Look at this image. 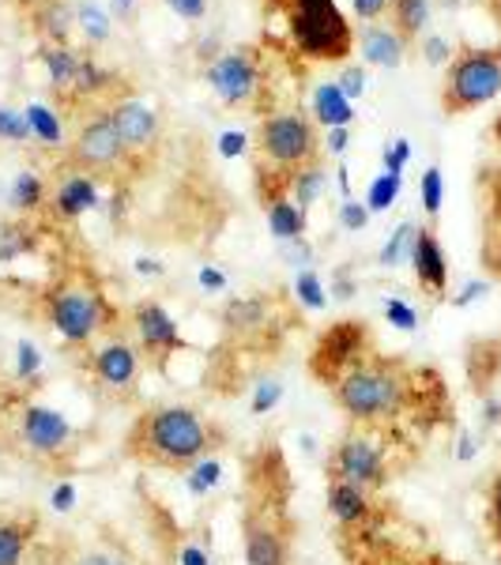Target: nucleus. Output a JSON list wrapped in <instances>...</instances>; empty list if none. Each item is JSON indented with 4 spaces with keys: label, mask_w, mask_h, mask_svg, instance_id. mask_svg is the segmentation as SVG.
I'll return each mask as SVG.
<instances>
[{
    "label": "nucleus",
    "mask_w": 501,
    "mask_h": 565,
    "mask_svg": "<svg viewBox=\"0 0 501 565\" xmlns=\"http://www.w3.org/2000/svg\"><path fill=\"white\" fill-rule=\"evenodd\" d=\"M223 445L215 423H207L204 415L193 407H151L132 423L129 437H125V452L136 463L148 468H167V471H189L196 463H204L212 452Z\"/></svg>",
    "instance_id": "f257e3e1"
},
{
    "label": "nucleus",
    "mask_w": 501,
    "mask_h": 565,
    "mask_svg": "<svg viewBox=\"0 0 501 565\" xmlns=\"http://www.w3.org/2000/svg\"><path fill=\"white\" fill-rule=\"evenodd\" d=\"M412 392L415 385L404 362L370 351L366 359L354 362L348 373H340V381L332 385V399L351 423L381 426L407 412Z\"/></svg>",
    "instance_id": "f03ea898"
},
{
    "label": "nucleus",
    "mask_w": 501,
    "mask_h": 565,
    "mask_svg": "<svg viewBox=\"0 0 501 565\" xmlns=\"http://www.w3.org/2000/svg\"><path fill=\"white\" fill-rule=\"evenodd\" d=\"M287 31L306 61H348L354 31L335 8V0H284Z\"/></svg>",
    "instance_id": "7ed1b4c3"
},
{
    "label": "nucleus",
    "mask_w": 501,
    "mask_h": 565,
    "mask_svg": "<svg viewBox=\"0 0 501 565\" xmlns=\"http://www.w3.org/2000/svg\"><path fill=\"white\" fill-rule=\"evenodd\" d=\"M501 95V45H468L445 68L441 109L449 117L494 103Z\"/></svg>",
    "instance_id": "20e7f679"
},
{
    "label": "nucleus",
    "mask_w": 501,
    "mask_h": 565,
    "mask_svg": "<svg viewBox=\"0 0 501 565\" xmlns=\"http://www.w3.org/2000/svg\"><path fill=\"white\" fill-rule=\"evenodd\" d=\"M257 151H260V162L271 167V174L290 178L295 170L321 159V136H317V125L309 121L306 114L287 109V114H271L260 121Z\"/></svg>",
    "instance_id": "39448f33"
},
{
    "label": "nucleus",
    "mask_w": 501,
    "mask_h": 565,
    "mask_svg": "<svg viewBox=\"0 0 501 565\" xmlns=\"http://www.w3.org/2000/svg\"><path fill=\"white\" fill-rule=\"evenodd\" d=\"M45 317L72 348H87L106 328V298L84 279H65L45 295Z\"/></svg>",
    "instance_id": "423d86ee"
},
{
    "label": "nucleus",
    "mask_w": 501,
    "mask_h": 565,
    "mask_svg": "<svg viewBox=\"0 0 501 565\" xmlns=\"http://www.w3.org/2000/svg\"><path fill=\"white\" fill-rule=\"evenodd\" d=\"M328 479L354 482L362 490H381L393 479V460H388V445L373 434V426H359V430L343 434L340 445L328 457Z\"/></svg>",
    "instance_id": "0eeeda50"
},
{
    "label": "nucleus",
    "mask_w": 501,
    "mask_h": 565,
    "mask_svg": "<svg viewBox=\"0 0 501 565\" xmlns=\"http://www.w3.org/2000/svg\"><path fill=\"white\" fill-rule=\"evenodd\" d=\"M373 351L370 343V328L362 321H335L328 324L317 340L313 354H309V373H313L321 385L332 388L340 381V373H348L354 362L366 359Z\"/></svg>",
    "instance_id": "6e6552de"
},
{
    "label": "nucleus",
    "mask_w": 501,
    "mask_h": 565,
    "mask_svg": "<svg viewBox=\"0 0 501 565\" xmlns=\"http://www.w3.org/2000/svg\"><path fill=\"white\" fill-rule=\"evenodd\" d=\"M242 546L249 565H290V524L279 505H253L242 521Z\"/></svg>",
    "instance_id": "1a4fd4ad"
},
{
    "label": "nucleus",
    "mask_w": 501,
    "mask_h": 565,
    "mask_svg": "<svg viewBox=\"0 0 501 565\" xmlns=\"http://www.w3.org/2000/svg\"><path fill=\"white\" fill-rule=\"evenodd\" d=\"M68 162L79 170V174H90V178L114 174L117 167L129 162L125 143H121V136H117L114 121H109V114L95 117V121H87L84 129L76 132V140L68 143Z\"/></svg>",
    "instance_id": "9d476101"
},
{
    "label": "nucleus",
    "mask_w": 501,
    "mask_h": 565,
    "mask_svg": "<svg viewBox=\"0 0 501 565\" xmlns=\"http://www.w3.org/2000/svg\"><path fill=\"white\" fill-rule=\"evenodd\" d=\"M207 87H212V95L218 103L231 106V109L253 106L264 87L257 53L231 50V53H223V57H215L212 65H207Z\"/></svg>",
    "instance_id": "9b49d317"
},
{
    "label": "nucleus",
    "mask_w": 501,
    "mask_h": 565,
    "mask_svg": "<svg viewBox=\"0 0 501 565\" xmlns=\"http://www.w3.org/2000/svg\"><path fill=\"white\" fill-rule=\"evenodd\" d=\"M45 565H148V562H143L121 535L65 532V540H57L50 546Z\"/></svg>",
    "instance_id": "f8f14e48"
},
{
    "label": "nucleus",
    "mask_w": 501,
    "mask_h": 565,
    "mask_svg": "<svg viewBox=\"0 0 501 565\" xmlns=\"http://www.w3.org/2000/svg\"><path fill=\"white\" fill-rule=\"evenodd\" d=\"M15 426H20V441L31 457L50 460V457L68 452V445H72L68 418L45 404H23L20 415H15Z\"/></svg>",
    "instance_id": "ddd939ff"
},
{
    "label": "nucleus",
    "mask_w": 501,
    "mask_h": 565,
    "mask_svg": "<svg viewBox=\"0 0 501 565\" xmlns=\"http://www.w3.org/2000/svg\"><path fill=\"white\" fill-rule=\"evenodd\" d=\"M90 373L106 392L129 396L143 373V354L125 340H106L103 348L90 351Z\"/></svg>",
    "instance_id": "4468645a"
},
{
    "label": "nucleus",
    "mask_w": 501,
    "mask_h": 565,
    "mask_svg": "<svg viewBox=\"0 0 501 565\" xmlns=\"http://www.w3.org/2000/svg\"><path fill=\"white\" fill-rule=\"evenodd\" d=\"M324 501H328V513H332V521L340 524L348 535L373 532L377 521H381V509H377V501H373V494H370V490H362V487H354V482L328 479Z\"/></svg>",
    "instance_id": "2eb2a0df"
},
{
    "label": "nucleus",
    "mask_w": 501,
    "mask_h": 565,
    "mask_svg": "<svg viewBox=\"0 0 501 565\" xmlns=\"http://www.w3.org/2000/svg\"><path fill=\"white\" fill-rule=\"evenodd\" d=\"M132 328H136V340H140V354L148 362H154V366H162L170 354L181 351L178 321L159 302H136Z\"/></svg>",
    "instance_id": "dca6fc26"
},
{
    "label": "nucleus",
    "mask_w": 501,
    "mask_h": 565,
    "mask_svg": "<svg viewBox=\"0 0 501 565\" xmlns=\"http://www.w3.org/2000/svg\"><path fill=\"white\" fill-rule=\"evenodd\" d=\"M109 121H114L117 136H121L129 159H143L159 143V114H154V106L140 103V98H121V103L109 106Z\"/></svg>",
    "instance_id": "f3484780"
},
{
    "label": "nucleus",
    "mask_w": 501,
    "mask_h": 565,
    "mask_svg": "<svg viewBox=\"0 0 501 565\" xmlns=\"http://www.w3.org/2000/svg\"><path fill=\"white\" fill-rule=\"evenodd\" d=\"M407 264L415 268V279L426 295L445 298V290H449V257H445L441 242H437V234L430 226H418V238H415L412 260Z\"/></svg>",
    "instance_id": "a211bd4d"
},
{
    "label": "nucleus",
    "mask_w": 501,
    "mask_h": 565,
    "mask_svg": "<svg viewBox=\"0 0 501 565\" xmlns=\"http://www.w3.org/2000/svg\"><path fill=\"white\" fill-rule=\"evenodd\" d=\"M50 204H53V215L65 218V223H72V218L87 215L90 207L98 204V181L90 178V174H79V170H76V174L61 178V185L53 189Z\"/></svg>",
    "instance_id": "6ab92c4d"
},
{
    "label": "nucleus",
    "mask_w": 501,
    "mask_h": 565,
    "mask_svg": "<svg viewBox=\"0 0 501 565\" xmlns=\"http://www.w3.org/2000/svg\"><path fill=\"white\" fill-rule=\"evenodd\" d=\"M362 61L366 65H377V68H399L404 65V53H407V42L399 39L388 23H370L362 31Z\"/></svg>",
    "instance_id": "aec40b11"
},
{
    "label": "nucleus",
    "mask_w": 501,
    "mask_h": 565,
    "mask_svg": "<svg viewBox=\"0 0 501 565\" xmlns=\"http://www.w3.org/2000/svg\"><path fill=\"white\" fill-rule=\"evenodd\" d=\"M313 121L324 129H351L354 121V103L340 90V84H321L313 90Z\"/></svg>",
    "instance_id": "412c9836"
},
{
    "label": "nucleus",
    "mask_w": 501,
    "mask_h": 565,
    "mask_svg": "<svg viewBox=\"0 0 501 565\" xmlns=\"http://www.w3.org/2000/svg\"><path fill=\"white\" fill-rule=\"evenodd\" d=\"M79 57L84 53L72 50V45H45L39 53L42 68H45V79L57 95H68L72 98V84H76V72H79Z\"/></svg>",
    "instance_id": "4be33fe9"
},
{
    "label": "nucleus",
    "mask_w": 501,
    "mask_h": 565,
    "mask_svg": "<svg viewBox=\"0 0 501 565\" xmlns=\"http://www.w3.org/2000/svg\"><path fill=\"white\" fill-rule=\"evenodd\" d=\"M34 516H4L0 513V565H23L34 543Z\"/></svg>",
    "instance_id": "5701e85b"
},
{
    "label": "nucleus",
    "mask_w": 501,
    "mask_h": 565,
    "mask_svg": "<svg viewBox=\"0 0 501 565\" xmlns=\"http://www.w3.org/2000/svg\"><path fill=\"white\" fill-rule=\"evenodd\" d=\"M430 15H434L430 0H393V4H388V26H393L407 45L423 39L426 26H430Z\"/></svg>",
    "instance_id": "b1692460"
},
{
    "label": "nucleus",
    "mask_w": 501,
    "mask_h": 565,
    "mask_svg": "<svg viewBox=\"0 0 501 565\" xmlns=\"http://www.w3.org/2000/svg\"><path fill=\"white\" fill-rule=\"evenodd\" d=\"M264 215H268V231L276 242H302L306 234V207H298L290 196H276L264 204Z\"/></svg>",
    "instance_id": "393cba45"
},
{
    "label": "nucleus",
    "mask_w": 501,
    "mask_h": 565,
    "mask_svg": "<svg viewBox=\"0 0 501 565\" xmlns=\"http://www.w3.org/2000/svg\"><path fill=\"white\" fill-rule=\"evenodd\" d=\"M354 540L366 543V551H362V558L354 565H452V562L437 558V554H404V551H396V546L377 540V527H373V532L354 535Z\"/></svg>",
    "instance_id": "a878e982"
},
{
    "label": "nucleus",
    "mask_w": 501,
    "mask_h": 565,
    "mask_svg": "<svg viewBox=\"0 0 501 565\" xmlns=\"http://www.w3.org/2000/svg\"><path fill=\"white\" fill-rule=\"evenodd\" d=\"M72 26H76V8L65 0H45L39 8V31L50 45H68Z\"/></svg>",
    "instance_id": "bb28decb"
},
{
    "label": "nucleus",
    "mask_w": 501,
    "mask_h": 565,
    "mask_svg": "<svg viewBox=\"0 0 501 565\" xmlns=\"http://www.w3.org/2000/svg\"><path fill=\"white\" fill-rule=\"evenodd\" d=\"M8 204L15 207V212H42V204H50V189H45L42 174H34V170H23V174H15L12 189H8Z\"/></svg>",
    "instance_id": "cd10ccee"
},
{
    "label": "nucleus",
    "mask_w": 501,
    "mask_h": 565,
    "mask_svg": "<svg viewBox=\"0 0 501 565\" xmlns=\"http://www.w3.org/2000/svg\"><path fill=\"white\" fill-rule=\"evenodd\" d=\"M109 84H114V72L98 65L95 53H84V57H79L76 84H72V98H76V103H84V98H98V95H106Z\"/></svg>",
    "instance_id": "c85d7f7f"
},
{
    "label": "nucleus",
    "mask_w": 501,
    "mask_h": 565,
    "mask_svg": "<svg viewBox=\"0 0 501 565\" xmlns=\"http://www.w3.org/2000/svg\"><path fill=\"white\" fill-rule=\"evenodd\" d=\"M324 185H328V170L321 167V159H317V162H309V167L290 174L287 193H290V200H295L298 207H309L317 196L324 193Z\"/></svg>",
    "instance_id": "c756f323"
},
{
    "label": "nucleus",
    "mask_w": 501,
    "mask_h": 565,
    "mask_svg": "<svg viewBox=\"0 0 501 565\" xmlns=\"http://www.w3.org/2000/svg\"><path fill=\"white\" fill-rule=\"evenodd\" d=\"M23 114H26V125H31L34 140H42L45 148H61V143H65V129H61V117L53 114L50 106L31 103V106L23 109Z\"/></svg>",
    "instance_id": "7c9ffc66"
},
{
    "label": "nucleus",
    "mask_w": 501,
    "mask_h": 565,
    "mask_svg": "<svg viewBox=\"0 0 501 565\" xmlns=\"http://www.w3.org/2000/svg\"><path fill=\"white\" fill-rule=\"evenodd\" d=\"M415 238H418V223H399L396 231L388 234V242L381 245V253H377L381 268H399L404 260H412Z\"/></svg>",
    "instance_id": "2f4dec72"
},
{
    "label": "nucleus",
    "mask_w": 501,
    "mask_h": 565,
    "mask_svg": "<svg viewBox=\"0 0 501 565\" xmlns=\"http://www.w3.org/2000/svg\"><path fill=\"white\" fill-rule=\"evenodd\" d=\"M76 26L84 31L87 45H103V42H109V34H114V20H109L98 4H90V0L76 4Z\"/></svg>",
    "instance_id": "473e14b6"
},
{
    "label": "nucleus",
    "mask_w": 501,
    "mask_h": 565,
    "mask_svg": "<svg viewBox=\"0 0 501 565\" xmlns=\"http://www.w3.org/2000/svg\"><path fill=\"white\" fill-rule=\"evenodd\" d=\"M226 324L231 328H257V324H268L264 317H268V306H264V298H238V302L226 306Z\"/></svg>",
    "instance_id": "72a5a7b5"
},
{
    "label": "nucleus",
    "mask_w": 501,
    "mask_h": 565,
    "mask_svg": "<svg viewBox=\"0 0 501 565\" xmlns=\"http://www.w3.org/2000/svg\"><path fill=\"white\" fill-rule=\"evenodd\" d=\"M399 185H404V174H377L366 193V207L370 212H388L399 196Z\"/></svg>",
    "instance_id": "f704fd0d"
},
{
    "label": "nucleus",
    "mask_w": 501,
    "mask_h": 565,
    "mask_svg": "<svg viewBox=\"0 0 501 565\" xmlns=\"http://www.w3.org/2000/svg\"><path fill=\"white\" fill-rule=\"evenodd\" d=\"M418 196H423V207H426V215H430V218L441 212V204H445V178H441V170H437V167H426L423 181H418Z\"/></svg>",
    "instance_id": "c9c22d12"
},
{
    "label": "nucleus",
    "mask_w": 501,
    "mask_h": 565,
    "mask_svg": "<svg viewBox=\"0 0 501 565\" xmlns=\"http://www.w3.org/2000/svg\"><path fill=\"white\" fill-rule=\"evenodd\" d=\"M295 295H298V302H302L306 309H324L328 306V298H324V282L317 271H298V279H295Z\"/></svg>",
    "instance_id": "e433bc0d"
},
{
    "label": "nucleus",
    "mask_w": 501,
    "mask_h": 565,
    "mask_svg": "<svg viewBox=\"0 0 501 565\" xmlns=\"http://www.w3.org/2000/svg\"><path fill=\"white\" fill-rule=\"evenodd\" d=\"M0 140H8V143H26V140H31V125H26L23 109L0 106Z\"/></svg>",
    "instance_id": "4c0bfd02"
},
{
    "label": "nucleus",
    "mask_w": 501,
    "mask_h": 565,
    "mask_svg": "<svg viewBox=\"0 0 501 565\" xmlns=\"http://www.w3.org/2000/svg\"><path fill=\"white\" fill-rule=\"evenodd\" d=\"M26 249H31V226H20V223L0 226V260H12Z\"/></svg>",
    "instance_id": "58836bf2"
},
{
    "label": "nucleus",
    "mask_w": 501,
    "mask_h": 565,
    "mask_svg": "<svg viewBox=\"0 0 501 565\" xmlns=\"http://www.w3.org/2000/svg\"><path fill=\"white\" fill-rule=\"evenodd\" d=\"M487 527H490V543H494V554L501 562V476L490 482L487 494Z\"/></svg>",
    "instance_id": "ea45409f"
},
{
    "label": "nucleus",
    "mask_w": 501,
    "mask_h": 565,
    "mask_svg": "<svg viewBox=\"0 0 501 565\" xmlns=\"http://www.w3.org/2000/svg\"><path fill=\"white\" fill-rule=\"evenodd\" d=\"M385 317H388V324L399 328V332H415V328H418V313L404 302V298H388Z\"/></svg>",
    "instance_id": "a19ab883"
},
{
    "label": "nucleus",
    "mask_w": 501,
    "mask_h": 565,
    "mask_svg": "<svg viewBox=\"0 0 501 565\" xmlns=\"http://www.w3.org/2000/svg\"><path fill=\"white\" fill-rule=\"evenodd\" d=\"M407 159H412V140H393L381 154V162H385V174H404Z\"/></svg>",
    "instance_id": "79ce46f5"
},
{
    "label": "nucleus",
    "mask_w": 501,
    "mask_h": 565,
    "mask_svg": "<svg viewBox=\"0 0 501 565\" xmlns=\"http://www.w3.org/2000/svg\"><path fill=\"white\" fill-rule=\"evenodd\" d=\"M423 57L430 61V65H445L449 68V61L457 57V53H452V45L441 39V34H426L423 39Z\"/></svg>",
    "instance_id": "37998d69"
},
{
    "label": "nucleus",
    "mask_w": 501,
    "mask_h": 565,
    "mask_svg": "<svg viewBox=\"0 0 501 565\" xmlns=\"http://www.w3.org/2000/svg\"><path fill=\"white\" fill-rule=\"evenodd\" d=\"M340 223H343V231L359 234L362 226L370 223V207L359 204V200H343V204H340Z\"/></svg>",
    "instance_id": "c03bdc74"
},
{
    "label": "nucleus",
    "mask_w": 501,
    "mask_h": 565,
    "mask_svg": "<svg viewBox=\"0 0 501 565\" xmlns=\"http://www.w3.org/2000/svg\"><path fill=\"white\" fill-rule=\"evenodd\" d=\"M335 84H340L343 95H348L351 103H354V98H362V95H366V68H359V65L343 68V76L335 79Z\"/></svg>",
    "instance_id": "a18cd8bd"
},
{
    "label": "nucleus",
    "mask_w": 501,
    "mask_h": 565,
    "mask_svg": "<svg viewBox=\"0 0 501 565\" xmlns=\"http://www.w3.org/2000/svg\"><path fill=\"white\" fill-rule=\"evenodd\" d=\"M167 8L174 15H181V20H189V23H196V20H204V15H207V0H167Z\"/></svg>",
    "instance_id": "49530a36"
},
{
    "label": "nucleus",
    "mask_w": 501,
    "mask_h": 565,
    "mask_svg": "<svg viewBox=\"0 0 501 565\" xmlns=\"http://www.w3.org/2000/svg\"><path fill=\"white\" fill-rule=\"evenodd\" d=\"M245 148H249V140H245V132L238 129H226L218 136V154H223V159H238V154H245Z\"/></svg>",
    "instance_id": "de8ad7c7"
},
{
    "label": "nucleus",
    "mask_w": 501,
    "mask_h": 565,
    "mask_svg": "<svg viewBox=\"0 0 501 565\" xmlns=\"http://www.w3.org/2000/svg\"><path fill=\"white\" fill-rule=\"evenodd\" d=\"M388 4H393V0H351L354 15H359L362 23H377L381 15L388 12Z\"/></svg>",
    "instance_id": "09e8293b"
},
{
    "label": "nucleus",
    "mask_w": 501,
    "mask_h": 565,
    "mask_svg": "<svg viewBox=\"0 0 501 565\" xmlns=\"http://www.w3.org/2000/svg\"><path fill=\"white\" fill-rule=\"evenodd\" d=\"M279 396H284V388H279V385H260L257 399H253V415L271 412V407H276V399H279Z\"/></svg>",
    "instance_id": "8fccbe9b"
},
{
    "label": "nucleus",
    "mask_w": 501,
    "mask_h": 565,
    "mask_svg": "<svg viewBox=\"0 0 501 565\" xmlns=\"http://www.w3.org/2000/svg\"><path fill=\"white\" fill-rule=\"evenodd\" d=\"M487 290H490V282H482V279H471V282H468V287H463V290H460V295H457V298H452V306H457V309H463V306L479 302V298H482V295H487Z\"/></svg>",
    "instance_id": "3c124183"
},
{
    "label": "nucleus",
    "mask_w": 501,
    "mask_h": 565,
    "mask_svg": "<svg viewBox=\"0 0 501 565\" xmlns=\"http://www.w3.org/2000/svg\"><path fill=\"white\" fill-rule=\"evenodd\" d=\"M200 287L204 290H226V276L218 268H212V264H207V268H200Z\"/></svg>",
    "instance_id": "603ef678"
},
{
    "label": "nucleus",
    "mask_w": 501,
    "mask_h": 565,
    "mask_svg": "<svg viewBox=\"0 0 501 565\" xmlns=\"http://www.w3.org/2000/svg\"><path fill=\"white\" fill-rule=\"evenodd\" d=\"M72 501H76V487H72V482H61V487L53 490V509H61V513H68Z\"/></svg>",
    "instance_id": "864d4df0"
},
{
    "label": "nucleus",
    "mask_w": 501,
    "mask_h": 565,
    "mask_svg": "<svg viewBox=\"0 0 501 565\" xmlns=\"http://www.w3.org/2000/svg\"><path fill=\"white\" fill-rule=\"evenodd\" d=\"M351 143V129H328V151L332 154H343Z\"/></svg>",
    "instance_id": "5fc2aeb1"
},
{
    "label": "nucleus",
    "mask_w": 501,
    "mask_h": 565,
    "mask_svg": "<svg viewBox=\"0 0 501 565\" xmlns=\"http://www.w3.org/2000/svg\"><path fill=\"white\" fill-rule=\"evenodd\" d=\"M487 264L501 276V234H490V242H487Z\"/></svg>",
    "instance_id": "6e6d98bb"
},
{
    "label": "nucleus",
    "mask_w": 501,
    "mask_h": 565,
    "mask_svg": "<svg viewBox=\"0 0 501 565\" xmlns=\"http://www.w3.org/2000/svg\"><path fill=\"white\" fill-rule=\"evenodd\" d=\"M34 366H39V351L31 348V343H20V373H31Z\"/></svg>",
    "instance_id": "4d7b16f0"
},
{
    "label": "nucleus",
    "mask_w": 501,
    "mask_h": 565,
    "mask_svg": "<svg viewBox=\"0 0 501 565\" xmlns=\"http://www.w3.org/2000/svg\"><path fill=\"white\" fill-rule=\"evenodd\" d=\"M482 423H487V426L501 423V404H498V399H487V404H482Z\"/></svg>",
    "instance_id": "13d9d810"
},
{
    "label": "nucleus",
    "mask_w": 501,
    "mask_h": 565,
    "mask_svg": "<svg viewBox=\"0 0 501 565\" xmlns=\"http://www.w3.org/2000/svg\"><path fill=\"white\" fill-rule=\"evenodd\" d=\"M471 457H476V437L471 434H460V449H457V460L468 463Z\"/></svg>",
    "instance_id": "bf43d9fd"
},
{
    "label": "nucleus",
    "mask_w": 501,
    "mask_h": 565,
    "mask_svg": "<svg viewBox=\"0 0 501 565\" xmlns=\"http://www.w3.org/2000/svg\"><path fill=\"white\" fill-rule=\"evenodd\" d=\"M109 8H114L117 20H129V15L136 12V0H109Z\"/></svg>",
    "instance_id": "052dcab7"
},
{
    "label": "nucleus",
    "mask_w": 501,
    "mask_h": 565,
    "mask_svg": "<svg viewBox=\"0 0 501 565\" xmlns=\"http://www.w3.org/2000/svg\"><path fill=\"white\" fill-rule=\"evenodd\" d=\"M181 562H185V565H207L204 551H196V546H185V551H181Z\"/></svg>",
    "instance_id": "680f3d73"
},
{
    "label": "nucleus",
    "mask_w": 501,
    "mask_h": 565,
    "mask_svg": "<svg viewBox=\"0 0 501 565\" xmlns=\"http://www.w3.org/2000/svg\"><path fill=\"white\" fill-rule=\"evenodd\" d=\"M335 290H340V298H351L354 295V282L340 271V276H335Z\"/></svg>",
    "instance_id": "e2e57ef3"
},
{
    "label": "nucleus",
    "mask_w": 501,
    "mask_h": 565,
    "mask_svg": "<svg viewBox=\"0 0 501 565\" xmlns=\"http://www.w3.org/2000/svg\"><path fill=\"white\" fill-rule=\"evenodd\" d=\"M482 8L490 12V20L498 23V31H501V0H482Z\"/></svg>",
    "instance_id": "0e129e2a"
},
{
    "label": "nucleus",
    "mask_w": 501,
    "mask_h": 565,
    "mask_svg": "<svg viewBox=\"0 0 501 565\" xmlns=\"http://www.w3.org/2000/svg\"><path fill=\"white\" fill-rule=\"evenodd\" d=\"M136 271H143V276H162V268L154 260H136Z\"/></svg>",
    "instance_id": "69168bd1"
},
{
    "label": "nucleus",
    "mask_w": 501,
    "mask_h": 565,
    "mask_svg": "<svg viewBox=\"0 0 501 565\" xmlns=\"http://www.w3.org/2000/svg\"><path fill=\"white\" fill-rule=\"evenodd\" d=\"M494 136H498V140H501V117H498V125H494Z\"/></svg>",
    "instance_id": "338daca9"
}]
</instances>
